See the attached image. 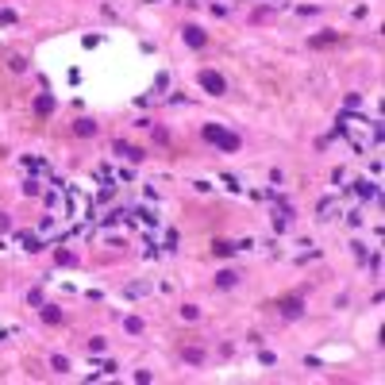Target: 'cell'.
Wrapping results in <instances>:
<instances>
[{
  "label": "cell",
  "instance_id": "obj_14",
  "mask_svg": "<svg viewBox=\"0 0 385 385\" xmlns=\"http://www.w3.org/2000/svg\"><path fill=\"white\" fill-rule=\"evenodd\" d=\"M73 131H77L81 139H89V135H96V123L93 120H77V123H73Z\"/></svg>",
  "mask_w": 385,
  "mask_h": 385
},
{
  "label": "cell",
  "instance_id": "obj_2",
  "mask_svg": "<svg viewBox=\"0 0 385 385\" xmlns=\"http://www.w3.org/2000/svg\"><path fill=\"white\" fill-rule=\"evenodd\" d=\"M201 89L208 96H224V93H228V81L219 77L216 70H201Z\"/></svg>",
  "mask_w": 385,
  "mask_h": 385
},
{
  "label": "cell",
  "instance_id": "obj_1",
  "mask_svg": "<svg viewBox=\"0 0 385 385\" xmlns=\"http://www.w3.org/2000/svg\"><path fill=\"white\" fill-rule=\"evenodd\" d=\"M204 139H208L212 147H219V150H239V135L224 131L219 123H204Z\"/></svg>",
  "mask_w": 385,
  "mask_h": 385
},
{
  "label": "cell",
  "instance_id": "obj_10",
  "mask_svg": "<svg viewBox=\"0 0 385 385\" xmlns=\"http://www.w3.org/2000/svg\"><path fill=\"white\" fill-rule=\"evenodd\" d=\"M131 216H135V219H139L143 228H154V224H158V216H154V212H150V208H135V212H131Z\"/></svg>",
  "mask_w": 385,
  "mask_h": 385
},
{
  "label": "cell",
  "instance_id": "obj_11",
  "mask_svg": "<svg viewBox=\"0 0 385 385\" xmlns=\"http://www.w3.org/2000/svg\"><path fill=\"white\" fill-rule=\"evenodd\" d=\"M35 112H39V116H50V112H54V96H50V93H43V96L35 100Z\"/></svg>",
  "mask_w": 385,
  "mask_h": 385
},
{
  "label": "cell",
  "instance_id": "obj_16",
  "mask_svg": "<svg viewBox=\"0 0 385 385\" xmlns=\"http://www.w3.org/2000/svg\"><path fill=\"white\" fill-rule=\"evenodd\" d=\"M212 251H216L219 258H228V254H235V251H239V243H228V239H219V243L212 246Z\"/></svg>",
  "mask_w": 385,
  "mask_h": 385
},
{
  "label": "cell",
  "instance_id": "obj_18",
  "mask_svg": "<svg viewBox=\"0 0 385 385\" xmlns=\"http://www.w3.org/2000/svg\"><path fill=\"white\" fill-rule=\"evenodd\" d=\"M43 320H46V324H62V308L46 305V308H43Z\"/></svg>",
  "mask_w": 385,
  "mask_h": 385
},
{
  "label": "cell",
  "instance_id": "obj_19",
  "mask_svg": "<svg viewBox=\"0 0 385 385\" xmlns=\"http://www.w3.org/2000/svg\"><path fill=\"white\" fill-rule=\"evenodd\" d=\"M104 347H108V339H100V335H96V339H89V350H93V354H100Z\"/></svg>",
  "mask_w": 385,
  "mask_h": 385
},
{
  "label": "cell",
  "instance_id": "obj_22",
  "mask_svg": "<svg viewBox=\"0 0 385 385\" xmlns=\"http://www.w3.org/2000/svg\"><path fill=\"white\" fill-rule=\"evenodd\" d=\"M23 193H27V197H35V193H39V181H31V177H27V181H23Z\"/></svg>",
  "mask_w": 385,
  "mask_h": 385
},
{
  "label": "cell",
  "instance_id": "obj_17",
  "mask_svg": "<svg viewBox=\"0 0 385 385\" xmlns=\"http://www.w3.org/2000/svg\"><path fill=\"white\" fill-rule=\"evenodd\" d=\"M50 370H54V374H66V370H70V359H66V354H54V359H50Z\"/></svg>",
  "mask_w": 385,
  "mask_h": 385
},
{
  "label": "cell",
  "instance_id": "obj_20",
  "mask_svg": "<svg viewBox=\"0 0 385 385\" xmlns=\"http://www.w3.org/2000/svg\"><path fill=\"white\" fill-rule=\"evenodd\" d=\"M350 246H354V258H359V262H366V258H370V251L362 243H350Z\"/></svg>",
  "mask_w": 385,
  "mask_h": 385
},
{
  "label": "cell",
  "instance_id": "obj_3",
  "mask_svg": "<svg viewBox=\"0 0 385 385\" xmlns=\"http://www.w3.org/2000/svg\"><path fill=\"white\" fill-rule=\"evenodd\" d=\"M181 39H185V46H193V50H204V46H208V31H201L197 23L181 27Z\"/></svg>",
  "mask_w": 385,
  "mask_h": 385
},
{
  "label": "cell",
  "instance_id": "obj_7",
  "mask_svg": "<svg viewBox=\"0 0 385 385\" xmlns=\"http://www.w3.org/2000/svg\"><path fill=\"white\" fill-rule=\"evenodd\" d=\"M332 43H335V31H320V35L308 39V46H316V50H324V46H332Z\"/></svg>",
  "mask_w": 385,
  "mask_h": 385
},
{
  "label": "cell",
  "instance_id": "obj_12",
  "mask_svg": "<svg viewBox=\"0 0 385 385\" xmlns=\"http://www.w3.org/2000/svg\"><path fill=\"white\" fill-rule=\"evenodd\" d=\"M19 246H23V251H43V243H39L31 231H19Z\"/></svg>",
  "mask_w": 385,
  "mask_h": 385
},
{
  "label": "cell",
  "instance_id": "obj_4",
  "mask_svg": "<svg viewBox=\"0 0 385 385\" xmlns=\"http://www.w3.org/2000/svg\"><path fill=\"white\" fill-rule=\"evenodd\" d=\"M278 308H281L285 320H297V316L305 312V300H300V297H285V300H278Z\"/></svg>",
  "mask_w": 385,
  "mask_h": 385
},
{
  "label": "cell",
  "instance_id": "obj_9",
  "mask_svg": "<svg viewBox=\"0 0 385 385\" xmlns=\"http://www.w3.org/2000/svg\"><path fill=\"white\" fill-rule=\"evenodd\" d=\"M54 262L58 266H77V254L66 251V246H58V251H54Z\"/></svg>",
  "mask_w": 385,
  "mask_h": 385
},
{
  "label": "cell",
  "instance_id": "obj_15",
  "mask_svg": "<svg viewBox=\"0 0 385 385\" xmlns=\"http://www.w3.org/2000/svg\"><path fill=\"white\" fill-rule=\"evenodd\" d=\"M123 327H127L131 335H143V332H147V324H143L139 316H127V320H123Z\"/></svg>",
  "mask_w": 385,
  "mask_h": 385
},
{
  "label": "cell",
  "instance_id": "obj_21",
  "mask_svg": "<svg viewBox=\"0 0 385 385\" xmlns=\"http://www.w3.org/2000/svg\"><path fill=\"white\" fill-rule=\"evenodd\" d=\"M181 316H185V320H197V316H201V308H197V305H185Z\"/></svg>",
  "mask_w": 385,
  "mask_h": 385
},
{
  "label": "cell",
  "instance_id": "obj_5",
  "mask_svg": "<svg viewBox=\"0 0 385 385\" xmlns=\"http://www.w3.org/2000/svg\"><path fill=\"white\" fill-rule=\"evenodd\" d=\"M116 154H123L127 158V162H143V158H147V150H139V147H131V143H123V139H116Z\"/></svg>",
  "mask_w": 385,
  "mask_h": 385
},
{
  "label": "cell",
  "instance_id": "obj_8",
  "mask_svg": "<svg viewBox=\"0 0 385 385\" xmlns=\"http://www.w3.org/2000/svg\"><path fill=\"white\" fill-rule=\"evenodd\" d=\"M216 285H219V289L239 285V273H235V270H219V273H216Z\"/></svg>",
  "mask_w": 385,
  "mask_h": 385
},
{
  "label": "cell",
  "instance_id": "obj_13",
  "mask_svg": "<svg viewBox=\"0 0 385 385\" xmlns=\"http://www.w3.org/2000/svg\"><path fill=\"white\" fill-rule=\"evenodd\" d=\"M181 359L193 362V366H201V362H204V350H201V347H185V350H181Z\"/></svg>",
  "mask_w": 385,
  "mask_h": 385
},
{
  "label": "cell",
  "instance_id": "obj_23",
  "mask_svg": "<svg viewBox=\"0 0 385 385\" xmlns=\"http://www.w3.org/2000/svg\"><path fill=\"white\" fill-rule=\"evenodd\" d=\"M8 23H16V12H0V27H8Z\"/></svg>",
  "mask_w": 385,
  "mask_h": 385
},
{
  "label": "cell",
  "instance_id": "obj_6",
  "mask_svg": "<svg viewBox=\"0 0 385 385\" xmlns=\"http://www.w3.org/2000/svg\"><path fill=\"white\" fill-rule=\"evenodd\" d=\"M350 193H354L359 201H374V197H377V185L374 181H354V185H350Z\"/></svg>",
  "mask_w": 385,
  "mask_h": 385
}]
</instances>
